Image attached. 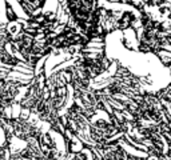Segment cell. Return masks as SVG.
<instances>
[{
    "label": "cell",
    "mask_w": 171,
    "mask_h": 160,
    "mask_svg": "<svg viewBox=\"0 0 171 160\" xmlns=\"http://www.w3.org/2000/svg\"><path fill=\"white\" fill-rule=\"evenodd\" d=\"M5 32L10 36V42L14 36L19 35V33L23 32V24L19 23V21H14V23H7L5 24Z\"/></svg>",
    "instance_id": "obj_1"
},
{
    "label": "cell",
    "mask_w": 171,
    "mask_h": 160,
    "mask_svg": "<svg viewBox=\"0 0 171 160\" xmlns=\"http://www.w3.org/2000/svg\"><path fill=\"white\" fill-rule=\"evenodd\" d=\"M4 5H5V19L7 21L5 23H14V21H19L20 16H17L16 11L14 10L12 4L8 0H4Z\"/></svg>",
    "instance_id": "obj_2"
},
{
    "label": "cell",
    "mask_w": 171,
    "mask_h": 160,
    "mask_svg": "<svg viewBox=\"0 0 171 160\" xmlns=\"http://www.w3.org/2000/svg\"><path fill=\"white\" fill-rule=\"evenodd\" d=\"M31 111L30 108H24V107H21V112H20V118L19 120H21V122H27V120L30 119V116H31Z\"/></svg>",
    "instance_id": "obj_3"
},
{
    "label": "cell",
    "mask_w": 171,
    "mask_h": 160,
    "mask_svg": "<svg viewBox=\"0 0 171 160\" xmlns=\"http://www.w3.org/2000/svg\"><path fill=\"white\" fill-rule=\"evenodd\" d=\"M163 3H169V4H171V0H163Z\"/></svg>",
    "instance_id": "obj_4"
},
{
    "label": "cell",
    "mask_w": 171,
    "mask_h": 160,
    "mask_svg": "<svg viewBox=\"0 0 171 160\" xmlns=\"http://www.w3.org/2000/svg\"><path fill=\"white\" fill-rule=\"evenodd\" d=\"M0 160H2V156H0Z\"/></svg>",
    "instance_id": "obj_5"
}]
</instances>
